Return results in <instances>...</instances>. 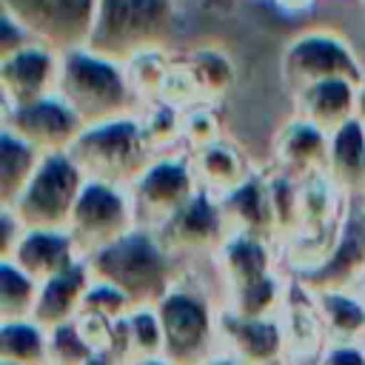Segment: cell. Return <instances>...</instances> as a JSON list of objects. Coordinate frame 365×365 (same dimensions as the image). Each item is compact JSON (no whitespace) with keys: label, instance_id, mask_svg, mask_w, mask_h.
<instances>
[{"label":"cell","instance_id":"obj_1","mask_svg":"<svg viewBox=\"0 0 365 365\" xmlns=\"http://www.w3.org/2000/svg\"><path fill=\"white\" fill-rule=\"evenodd\" d=\"M91 277L125 291L134 305H157L182 277L180 257L151 228L137 225L108 248L86 257Z\"/></svg>","mask_w":365,"mask_h":365},{"label":"cell","instance_id":"obj_2","mask_svg":"<svg viewBox=\"0 0 365 365\" xmlns=\"http://www.w3.org/2000/svg\"><path fill=\"white\" fill-rule=\"evenodd\" d=\"M57 94L83 117L86 125L137 114L143 106L128 80L125 63L103 57L88 46L63 51Z\"/></svg>","mask_w":365,"mask_h":365},{"label":"cell","instance_id":"obj_3","mask_svg":"<svg viewBox=\"0 0 365 365\" xmlns=\"http://www.w3.org/2000/svg\"><path fill=\"white\" fill-rule=\"evenodd\" d=\"M163 322L165 356L177 365H200L220 351V308L211 291L182 271L168 294L154 305Z\"/></svg>","mask_w":365,"mask_h":365},{"label":"cell","instance_id":"obj_4","mask_svg":"<svg viewBox=\"0 0 365 365\" xmlns=\"http://www.w3.org/2000/svg\"><path fill=\"white\" fill-rule=\"evenodd\" d=\"M177 0H97L88 48L128 63L140 51L160 48L177 26Z\"/></svg>","mask_w":365,"mask_h":365},{"label":"cell","instance_id":"obj_5","mask_svg":"<svg viewBox=\"0 0 365 365\" xmlns=\"http://www.w3.org/2000/svg\"><path fill=\"white\" fill-rule=\"evenodd\" d=\"M68 154L88 180H106L117 185H131L157 157L143 134L137 114L86 125Z\"/></svg>","mask_w":365,"mask_h":365},{"label":"cell","instance_id":"obj_6","mask_svg":"<svg viewBox=\"0 0 365 365\" xmlns=\"http://www.w3.org/2000/svg\"><path fill=\"white\" fill-rule=\"evenodd\" d=\"M282 83L291 94L325 83V80H351L356 86L365 83V63L354 51V46L334 29H305L291 37L282 48L279 60Z\"/></svg>","mask_w":365,"mask_h":365},{"label":"cell","instance_id":"obj_7","mask_svg":"<svg viewBox=\"0 0 365 365\" xmlns=\"http://www.w3.org/2000/svg\"><path fill=\"white\" fill-rule=\"evenodd\" d=\"M86 180L88 177L68 151L43 154L29 185L9 208H14V214L26 222V228H68L74 202Z\"/></svg>","mask_w":365,"mask_h":365},{"label":"cell","instance_id":"obj_8","mask_svg":"<svg viewBox=\"0 0 365 365\" xmlns=\"http://www.w3.org/2000/svg\"><path fill=\"white\" fill-rule=\"evenodd\" d=\"M128 194L134 200L137 222L143 228L160 231L182 205H188L200 194L191 154L182 148L157 154L128 185Z\"/></svg>","mask_w":365,"mask_h":365},{"label":"cell","instance_id":"obj_9","mask_svg":"<svg viewBox=\"0 0 365 365\" xmlns=\"http://www.w3.org/2000/svg\"><path fill=\"white\" fill-rule=\"evenodd\" d=\"M137 225L140 222L128 185L86 180L68 220V234L74 237L80 254L91 257L117 242L120 237H125L128 231H134Z\"/></svg>","mask_w":365,"mask_h":365},{"label":"cell","instance_id":"obj_10","mask_svg":"<svg viewBox=\"0 0 365 365\" xmlns=\"http://www.w3.org/2000/svg\"><path fill=\"white\" fill-rule=\"evenodd\" d=\"M3 9H9L34 40L57 51H71L88 43L97 0H3Z\"/></svg>","mask_w":365,"mask_h":365},{"label":"cell","instance_id":"obj_11","mask_svg":"<svg viewBox=\"0 0 365 365\" xmlns=\"http://www.w3.org/2000/svg\"><path fill=\"white\" fill-rule=\"evenodd\" d=\"M63 68V51L31 40L17 51L0 57V106L3 111L29 106L48 94H57Z\"/></svg>","mask_w":365,"mask_h":365},{"label":"cell","instance_id":"obj_12","mask_svg":"<svg viewBox=\"0 0 365 365\" xmlns=\"http://www.w3.org/2000/svg\"><path fill=\"white\" fill-rule=\"evenodd\" d=\"M3 125L23 137L29 145H34L40 154L68 151L86 128L83 117L60 94H48L29 106L3 111Z\"/></svg>","mask_w":365,"mask_h":365},{"label":"cell","instance_id":"obj_13","mask_svg":"<svg viewBox=\"0 0 365 365\" xmlns=\"http://www.w3.org/2000/svg\"><path fill=\"white\" fill-rule=\"evenodd\" d=\"M157 234L177 257H214L231 237V228L222 214L220 197L200 188V194L188 205H182Z\"/></svg>","mask_w":365,"mask_h":365},{"label":"cell","instance_id":"obj_14","mask_svg":"<svg viewBox=\"0 0 365 365\" xmlns=\"http://www.w3.org/2000/svg\"><path fill=\"white\" fill-rule=\"evenodd\" d=\"M220 351L242 365H277L285 354V331L279 317H245L220 308Z\"/></svg>","mask_w":365,"mask_h":365},{"label":"cell","instance_id":"obj_15","mask_svg":"<svg viewBox=\"0 0 365 365\" xmlns=\"http://www.w3.org/2000/svg\"><path fill=\"white\" fill-rule=\"evenodd\" d=\"M222 282V297L231 291H240L245 285H254L271 274L279 271L282 248L277 240L254 237V234H231L220 251L211 257Z\"/></svg>","mask_w":365,"mask_h":365},{"label":"cell","instance_id":"obj_16","mask_svg":"<svg viewBox=\"0 0 365 365\" xmlns=\"http://www.w3.org/2000/svg\"><path fill=\"white\" fill-rule=\"evenodd\" d=\"M362 274H365V217L362 208H351L328 257L299 279L311 291H354Z\"/></svg>","mask_w":365,"mask_h":365},{"label":"cell","instance_id":"obj_17","mask_svg":"<svg viewBox=\"0 0 365 365\" xmlns=\"http://www.w3.org/2000/svg\"><path fill=\"white\" fill-rule=\"evenodd\" d=\"M328 160V134L308 120L291 114L271 140V168L305 180L311 174H322Z\"/></svg>","mask_w":365,"mask_h":365},{"label":"cell","instance_id":"obj_18","mask_svg":"<svg viewBox=\"0 0 365 365\" xmlns=\"http://www.w3.org/2000/svg\"><path fill=\"white\" fill-rule=\"evenodd\" d=\"M282 331H285V354L291 359H319V354L328 348V334L322 325V317L317 311L314 291L302 282L294 279L288 282L285 305H282Z\"/></svg>","mask_w":365,"mask_h":365},{"label":"cell","instance_id":"obj_19","mask_svg":"<svg viewBox=\"0 0 365 365\" xmlns=\"http://www.w3.org/2000/svg\"><path fill=\"white\" fill-rule=\"evenodd\" d=\"M220 205H222L231 234H254V237L277 240V217H274L268 171L254 168V174L242 185L220 197Z\"/></svg>","mask_w":365,"mask_h":365},{"label":"cell","instance_id":"obj_20","mask_svg":"<svg viewBox=\"0 0 365 365\" xmlns=\"http://www.w3.org/2000/svg\"><path fill=\"white\" fill-rule=\"evenodd\" d=\"M294 100V114L308 120L311 125L322 128L325 134L339 131L351 120H356V103H359V86L351 80H325L314 83L297 94Z\"/></svg>","mask_w":365,"mask_h":365},{"label":"cell","instance_id":"obj_21","mask_svg":"<svg viewBox=\"0 0 365 365\" xmlns=\"http://www.w3.org/2000/svg\"><path fill=\"white\" fill-rule=\"evenodd\" d=\"M91 268L83 259H77L74 265H68L66 271L48 277L40 282V294H37V305H34V319L48 331L57 328L63 322H71L86 299V291L91 285Z\"/></svg>","mask_w":365,"mask_h":365},{"label":"cell","instance_id":"obj_22","mask_svg":"<svg viewBox=\"0 0 365 365\" xmlns=\"http://www.w3.org/2000/svg\"><path fill=\"white\" fill-rule=\"evenodd\" d=\"M77 259H83V254L68 228H29L11 257V262H17L37 282L66 271Z\"/></svg>","mask_w":365,"mask_h":365},{"label":"cell","instance_id":"obj_23","mask_svg":"<svg viewBox=\"0 0 365 365\" xmlns=\"http://www.w3.org/2000/svg\"><path fill=\"white\" fill-rule=\"evenodd\" d=\"M325 174L348 200H362L365 194V125L359 120H351L339 131L328 134Z\"/></svg>","mask_w":365,"mask_h":365},{"label":"cell","instance_id":"obj_24","mask_svg":"<svg viewBox=\"0 0 365 365\" xmlns=\"http://www.w3.org/2000/svg\"><path fill=\"white\" fill-rule=\"evenodd\" d=\"M191 163H194V174L200 180V188L214 194V197H225L228 191H234L237 185H242L254 174L242 148L225 137L194 151Z\"/></svg>","mask_w":365,"mask_h":365},{"label":"cell","instance_id":"obj_25","mask_svg":"<svg viewBox=\"0 0 365 365\" xmlns=\"http://www.w3.org/2000/svg\"><path fill=\"white\" fill-rule=\"evenodd\" d=\"M160 354H165V336L154 305H137L128 317L114 322V342L108 356L128 365L134 359L160 356Z\"/></svg>","mask_w":365,"mask_h":365},{"label":"cell","instance_id":"obj_26","mask_svg":"<svg viewBox=\"0 0 365 365\" xmlns=\"http://www.w3.org/2000/svg\"><path fill=\"white\" fill-rule=\"evenodd\" d=\"M328 342H365V299L356 291H314Z\"/></svg>","mask_w":365,"mask_h":365},{"label":"cell","instance_id":"obj_27","mask_svg":"<svg viewBox=\"0 0 365 365\" xmlns=\"http://www.w3.org/2000/svg\"><path fill=\"white\" fill-rule=\"evenodd\" d=\"M43 154L17 137L11 128H0V205H11L29 185Z\"/></svg>","mask_w":365,"mask_h":365},{"label":"cell","instance_id":"obj_28","mask_svg":"<svg viewBox=\"0 0 365 365\" xmlns=\"http://www.w3.org/2000/svg\"><path fill=\"white\" fill-rule=\"evenodd\" d=\"M182 63L188 66L205 103L217 106L237 83V66L231 54L222 51L220 46H197L182 57Z\"/></svg>","mask_w":365,"mask_h":365},{"label":"cell","instance_id":"obj_29","mask_svg":"<svg viewBox=\"0 0 365 365\" xmlns=\"http://www.w3.org/2000/svg\"><path fill=\"white\" fill-rule=\"evenodd\" d=\"M0 362L48 365V331L34 319H0Z\"/></svg>","mask_w":365,"mask_h":365},{"label":"cell","instance_id":"obj_30","mask_svg":"<svg viewBox=\"0 0 365 365\" xmlns=\"http://www.w3.org/2000/svg\"><path fill=\"white\" fill-rule=\"evenodd\" d=\"M137 120L154 154L180 151L182 148V111L165 100H148L140 106ZM185 151V148H182Z\"/></svg>","mask_w":365,"mask_h":365},{"label":"cell","instance_id":"obj_31","mask_svg":"<svg viewBox=\"0 0 365 365\" xmlns=\"http://www.w3.org/2000/svg\"><path fill=\"white\" fill-rule=\"evenodd\" d=\"M40 282L26 274L17 262L0 259V319H26L34 317Z\"/></svg>","mask_w":365,"mask_h":365},{"label":"cell","instance_id":"obj_32","mask_svg":"<svg viewBox=\"0 0 365 365\" xmlns=\"http://www.w3.org/2000/svg\"><path fill=\"white\" fill-rule=\"evenodd\" d=\"M171 66H174V57L168 54L165 46L140 51L137 57H131V60L125 63L128 80H131V86H134L140 103H148V100H157V97H160L163 83H165Z\"/></svg>","mask_w":365,"mask_h":365},{"label":"cell","instance_id":"obj_33","mask_svg":"<svg viewBox=\"0 0 365 365\" xmlns=\"http://www.w3.org/2000/svg\"><path fill=\"white\" fill-rule=\"evenodd\" d=\"M97 354L80 334L77 322H63L48 328V365H88Z\"/></svg>","mask_w":365,"mask_h":365},{"label":"cell","instance_id":"obj_34","mask_svg":"<svg viewBox=\"0 0 365 365\" xmlns=\"http://www.w3.org/2000/svg\"><path fill=\"white\" fill-rule=\"evenodd\" d=\"M222 140V128H220V117L214 103H200L182 111V148L188 154L211 145Z\"/></svg>","mask_w":365,"mask_h":365},{"label":"cell","instance_id":"obj_35","mask_svg":"<svg viewBox=\"0 0 365 365\" xmlns=\"http://www.w3.org/2000/svg\"><path fill=\"white\" fill-rule=\"evenodd\" d=\"M134 299L120 291L117 285L106 282V279H91L88 291H86V299H83V308L80 311H88V314H97L108 322H120L123 317H128L134 311Z\"/></svg>","mask_w":365,"mask_h":365},{"label":"cell","instance_id":"obj_36","mask_svg":"<svg viewBox=\"0 0 365 365\" xmlns=\"http://www.w3.org/2000/svg\"><path fill=\"white\" fill-rule=\"evenodd\" d=\"M26 222L14 214V208L0 205V259H11L20 240L26 237Z\"/></svg>","mask_w":365,"mask_h":365},{"label":"cell","instance_id":"obj_37","mask_svg":"<svg viewBox=\"0 0 365 365\" xmlns=\"http://www.w3.org/2000/svg\"><path fill=\"white\" fill-rule=\"evenodd\" d=\"M314 365H365V342H328Z\"/></svg>","mask_w":365,"mask_h":365},{"label":"cell","instance_id":"obj_38","mask_svg":"<svg viewBox=\"0 0 365 365\" xmlns=\"http://www.w3.org/2000/svg\"><path fill=\"white\" fill-rule=\"evenodd\" d=\"M31 40H34V37L26 31V26H23L9 9H3V23H0V57L17 51L20 46H26V43H31Z\"/></svg>","mask_w":365,"mask_h":365},{"label":"cell","instance_id":"obj_39","mask_svg":"<svg viewBox=\"0 0 365 365\" xmlns=\"http://www.w3.org/2000/svg\"><path fill=\"white\" fill-rule=\"evenodd\" d=\"M282 11H305V9H311L317 0H274Z\"/></svg>","mask_w":365,"mask_h":365},{"label":"cell","instance_id":"obj_40","mask_svg":"<svg viewBox=\"0 0 365 365\" xmlns=\"http://www.w3.org/2000/svg\"><path fill=\"white\" fill-rule=\"evenodd\" d=\"M200 365H242V362L234 359V356H228V354H222V351H217L211 359H205V362H200Z\"/></svg>","mask_w":365,"mask_h":365},{"label":"cell","instance_id":"obj_41","mask_svg":"<svg viewBox=\"0 0 365 365\" xmlns=\"http://www.w3.org/2000/svg\"><path fill=\"white\" fill-rule=\"evenodd\" d=\"M128 365H177V362H171L165 354H160V356H145V359H134V362H128Z\"/></svg>","mask_w":365,"mask_h":365},{"label":"cell","instance_id":"obj_42","mask_svg":"<svg viewBox=\"0 0 365 365\" xmlns=\"http://www.w3.org/2000/svg\"><path fill=\"white\" fill-rule=\"evenodd\" d=\"M356 120L365 125V83L359 86V103H356Z\"/></svg>","mask_w":365,"mask_h":365},{"label":"cell","instance_id":"obj_43","mask_svg":"<svg viewBox=\"0 0 365 365\" xmlns=\"http://www.w3.org/2000/svg\"><path fill=\"white\" fill-rule=\"evenodd\" d=\"M88 365H123V362H117V359H114V356H108V354H97Z\"/></svg>","mask_w":365,"mask_h":365},{"label":"cell","instance_id":"obj_44","mask_svg":"<svg viewBox=\"0 0 365 365\" xmlns=\"http://www.w3.org/2000/svg\"><path fill=\"white\" fill-rule=\"evenodd\" d=\"M354 291H356V294H359V297L365 299V274L359 277V282H356V288H354Z\"/></svg>","mask_w":365,"mask_h":365},{"label":"cell","instance_id":"obj_45","mask_svg":"<svg viewBox=\"0 0 365 365\" xmlns=\"http://www.w3.org/2000/svg\"><path fill=\"white\" fill-rule=\"evenodd\" d=\"M0 365H14V362H0Z\"/></svg>","mask_w":365,"mask_h":365},{"label":"cell","instance_id":"obj_46","mask_svg":"<svg viewBox=\"0 0 365 365\" xmlns=\"http://www.w3.org/2000/svg\"><path fill=\"white\" fill-rule=\"evenodd\" d=\"M362 217H365V205H362Z\"/></svg>","mask_w":365,"mask_h":365},{"label":"cell","instance_id":"obj_47","mask_svg":"<svg viewBox=\"0 0 365 365\" xmlns=\"http://www.w3.org/2000/svg\"><path fill=\"white\" fill-rule=\"evenodd\" d=\"M359 3H362V9H365V0H359Z\"/></svg>","mask_w":365,"mask_h":365},{"label":"cell","instance_id":"obj_48","mask_svg":"<svg viewBox=\"0 0 365 365\" xmlns=\"http://www.w3.org/2000/svg\"><path fill=\"white\" fill-rule=\"evenodd\" d=\"M362 200H365V194H362Z\"/></svg>","mask_w":365,"mask_h":365}]
</instances>
